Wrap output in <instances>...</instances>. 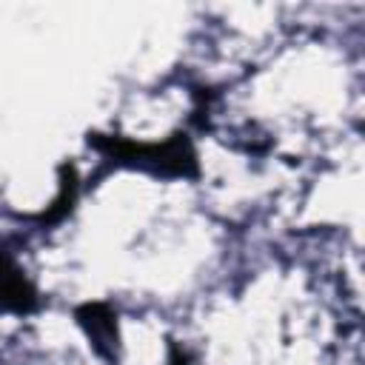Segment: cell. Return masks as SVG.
<instances>
[{
  "instance_id": "3957f363",
  "label": "cell",
  "mask_w": 365,
  "mask_h": 365,
  "mask_svg": "<svg viewBox=\"0 0 365 365\" xmlns=\"http://www.w3.org/2000/svg\"><path fill=\"white\" fill-rule=\"evenodd\" d=\"M37 291L26 279V274L17 268V262L0 251V308L29 314L37 308Z\"/></svg>"
},
{
  "instance_id": "6da1fadb",
  "label": "cell",
  "mask_w": 365,
  "mask_h": 365,
  "mask_svg": "<svg viewBox=\"0 0 365 365\" xmlns=\"http://www.w3.org/2000/svg\"><path fill=\"white\" fill-rule=\"evenodd\" d=\"M88 143L120 163L140 165L154 174H165V177H197L200 174L194 145L185 134H171L163 143H140V140L114 137V134H91Z\"/></svg>"
},
{
  "instance_id": "277c9868",
  "label": "cell",
  "mask_w": 365,
  "mask_h": 365,
  "mask_svg": "<svg viewBox=\"0 0 365 365\" xmlns=\"http://www.w3.org/2000/svg\"><path fill=\"white\" fill-rule=\"evenodd\" d=\"M74 194H77V174H74V165L66 163V165H60V194L54 197V202H51V208L43 214V220H46V222L60 220V217L71 208Z\"/></svg>"
},
{
  "instance_id": "7a4b0ae2",
  "label": "cell",
  "mask_w": 365,
  "mask_h": 365,
  "mask_svg": "<svg viewBox=\"0 0 365 365\" xmlns=\"http://www.w3.org/2000/svg\"><path fill=\"white\" fill-rule=\"evenodd\" d=\"M77 319L83 325V331L88 334L94 351L103 359H114L117 356V317L106 302H86L77 308Z\"/></svg>"
},
{
  "instance_id": "5b68a950",
  "label": "cell",
  "mask_w": 365,
  "mask_h": 365,
  "mask_svg": "<svg viewBox=\"0 0 365 365\" xmlns=\"http://www.w3.org/2000/svg\"><path fill=\"white\" fill-rule=\"evenodd\" d=\"M168 365H188V354L180 345H171L168 351Z\"/></svg>"
}]
</instances>
